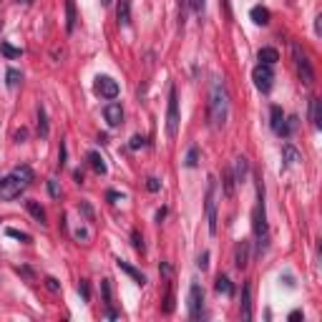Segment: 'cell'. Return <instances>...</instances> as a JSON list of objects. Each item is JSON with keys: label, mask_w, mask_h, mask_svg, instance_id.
I'll list each match as a JSON object with an SVG mask.
<instances>
[{"label": "cell", "mask_w": 322, "mask_h": 322, "mask_svg": "<svg viewBox=\"0 0 322 322\" xmlns=\"http://www.w3.org/2000/svg\"><path fill=\"white\" fill-rule=\"evenodd\" d=\"M227 118H229V91L224 78L214 76L209 83V121L214 128H224Z\"/></svg>", "instance_id": "1"}, {"label": "cell", "mask_w": 322, "mask_h": 322, "mask_svg": "<svg viewBox=\"0 0 322 322\" xmlns=\"http://www.w3.org/2000/svg\"><path fill=\"white\" fill-rule=\"evenodd\" d=\"M30 181H33V169H30V166H18V169H13L8 176L0 179V199H5V202L18 199V197L30 186Z\"/></svg>", "instance_id": "2"}, {"label": "cell", "mask_w": 322, "mask_h": 322, "mask_svg": "<svg viewBox=\"0 0 322 322\" xmlns=\"http://www.w3.org/2000/svg\"><path fill=\"white\" fill-rule=\"evenodd\" d=\"M257 194H260V202L254 206V214H252V229L257 237V254L267 252L269 247V229H267V214H264V189L262 184H257Z\"/></svg>", "instance_id": "3"}, {"label": "cell", "mask_w": 322, "mask_h": 322, "mask_svg": "<svg viewBox=\"0 0 322 322\" xmlns=\"http://www.w3.org/2000/svg\"><path fill=\"white\" fill-rule=\"evenodd\" d=\"M292 58H294V68H297V76H299V81L305 83V86H312L315 83V71H312V63L307 58V53L292 43Z\"/></svg>", "instance_id": "4"}, {"label": "cell", "mask_w": 322, "mask_h": 322, "mask_svg": "<svg viewBox=\"0 0 322 322\" xmlns=\"http://www.w3.org/2000/svg\"><path fill=\"white\" fill-rule=\"evenodd\" d=\"M179 93H176V86L169 88V106H166V134L169 139H176L179 134Z\"/></svg>", "instance_id": "5"}, {"label": "cell", "mask_w": 322, "mask_h": 322, "mask_svg": "<svg viewBox=\"0 0 322 322\" xmlns=\"http://www.w3.org/2000/svg\"><path fill=\"white\" fill-rule=\"evenodd\" d=\"M206 222H209V234H217V179L209 176L206 184Z\"/></svg>", "instance_id": "6"}, {"label": "cell", "mask_w": 322, "mask_h": 322, "mask_svg": "<svg viewBox=\"0 0 322 322\" xmlns=\"http://www.w3.org/2000/svg\"><path fill=\"white\" fill-rule=\"evenodd\" d=\"M204 315V290L199 282H191L189 287V317L191 320H199Z\"/></svg>", "instance_id": "7"}, {"label": "cell", "mask_w": 322, "mask_h": 322, "mask_svg": "<svg viewBox=\"0 0 322 322\" xmlns=\"http://www.w3.org/2000/svg\"><path fill=\"white\" fill-rule=\"evenodd\" d=\"M252 81H254L257 91H262V93H269V91H272V81H274L272 66H264V63H260V66H257V68L252 71Z\"/></svg>", "instance_id": "8"}, {"label": "cell", "mask_w": 322, "mask_h": 322, "mask_svg": "<svg viewBox=\"0 0 322 322\" xmlns=\"http://www.w3.org/2000/svg\"><path fill=\"white\" fill-rule=\"evenodd\" d=\"M93 91H96V96H101V98H106V101H114L118 96V83L111 76H96Z\"/></svg>", "instance_id": "9"}, {"label": "cell", "mask_w": 322, "mask_h": 322, "mask_svg": "<svg viewBox=\"0 0 322 322\" xmlns=\"http://www.w3.org/2000/svg\"><path fill=\"white\" fill-rule=\"evenodd\" d=\"M103 116L109 121V126H121V123H123V109H121V103H116V101L106 103Z\"/></svg>", "instance_id": "10"}, {"label": "cell", "mask_w": 322, "mask_h": 322, "mask_svg": "<svg viewBox=\"0 0 322 322\" xmlns=\"http://www.w3.org/2000/svg\"><path fill=\"white\" fill-rule=\"evenodd\" d=\"M116 267L121 269V272H126V274H128V277H131V280H134L136 285H141V287L146 285V274H144V272H139V269H136L134 264L123 262V260H116Z\"/></svg>", "instance_id": "11"}, {"label": "cell", "mask_w": 322, "mask_h": 322, "mask_svg": "<svg viewBox=\"0 0 322 322\" xmlns=\"http://www.w3.org/2000/svg\"><path fill=\"white\" fill-rule=\"evenodd\" d=\"M249 264V242H237L234 247V267L244 269Z\"/></svg>", "instance_id": "12"}, {"label": "cell", "mask_w": 322, "mask_h": 322, "mask_svg": "<svg viewBox=\"0 0 322 322\" xmlns=\"http://www.w3.org/2000/svg\"><path fill=\"white\" fill-rule=\"evenodd\" d=\"M239 310H242V320H252V285L249 282L242 287V305H239Z\"/></svg>", "instance_id": "13"}, {"label": "cell", "mask_w": 322, "mask_h": 322, "mask_svg": "<svg viewBox=\"0 0 322 322\" xmlns=\"http://www.w3.org/2000/svg\"><path fill=\"white\" fill-rule=\"evenodd\" d=\"M116 18H118V26H123V28L131 26V0H118Z\"/></svg>", "instance_id": "14"}, {"label": "cell", "mask_w": 322, "mask_h": 322, "mask_svg": "<svg viewBox=\"0 0 322 322\" xmlns=\"http://www.w3.org/2000/svg\"><path fill=\"white\" fill-rule=\"evenodd\" d=\"M26 209H28V214L38 222V224H48V214H46V209L38 204L35 199H28V202H26Z\"/></svg>", "instance_id": "15"}, {"label": "cell", "mask_w": 322, "mask_h": 322, "mask_svg": "<svg viewBox=\"0 0 322 322\" xmlns=\"http://www.w3.org/2000/svg\"><path fill=\"white\" fill-rule=\"evenodd\" d=\"M257 60L264 63V66H274V63L280 60V53H277V48L264 46V48H260V53H257Z\"/></svg>", "instance_id": "16"}, {"label": "cell", "mask_w": 322, "mask_h": 322, "mask_svg": "<svg viewBox=\"0 0 322 322\" xmlns=\"http://www.w3.org/2000/svg\"><path fill=\"white\" fill-rule=\"evenodd\" d=\"M269 116H272V131L282 136V128H285V114H282V109H280V106H272V109H269Z\"/></svg>", "instance_id": "17"}, {"label": "cell", "mask_w": 322, "mask_h": 322, "mask_svg": "<svg viewBox=\"0 0 322 322\" xmlns=\"http://www.w3.org/2000/svg\"><path fill=\"white\" fill-rule=\"evenodd\" d=\"M310 121L315 128H322V101L320 98H312L310 101Z\"/></svg>", "instance_id": "18"}, {"label": "cell", "mask_w": 322, "mask_h": 322, "mask_svg": "<svg viewBox=\"0 0 322 322\" xmlns=\"http://www.w3.org/2000/svg\"><path fill=\"white\" fill-rule=\"evenodd\" d=\"M214 287H217V292L224 294V297H232V294H234V285H232V280H229L227 274H219L217 282H214Z\"/></svg>", "instance_id": "19"}, {"label": "cell", "mask_w": 322, "mask_h": 322, "mask_svg": "<svg viewBox=\"0 0 322 322\" xmlns=\"http://www.w3.org/2000/svg\"><path fill=\"white\" fill-rule=\"evenodd\" d=\"M76 30V3L66 0V33L71 35Z\"/></svg>", "instance_id": "20"}, {"label": "cell", "mask_w": 322, "mask_h": 322, "mask_svg": "<svg viewBox=\"0 0 322 322\" xmlns=\"http://www.w3.org/2000/svg\"><path fill=\"white\" fill-rule=\"evenodd\" d=\"M249 15H252V20H254L257 26H267V23H269V18H272V15H269V10H267L264 5H254V8L249 10Z\"/></svg>", "instance_id": "21"}, {"label": "cell", "mask_w": 322, "mask_h": 322, "mask_svg": "<svg viewBox=\"0 0 322 322\" xmlns=\"http://www.w3.org/2000/svg\"><path fill=\"white\" fill-rule=\"evenodd\" d=\"M88 164L93 166L96 174H106V171H109V169H106V161H103V156H101L98 151H91V154H88Z\"/></svg>", "instance_id": "22"}, {"label": "cell", "mask_w": 322, "mask_h": 322, "mask_svg": "<svg viewBox=\"0 0 322 322\" xmlns=\"http://www.w3.org/2000/svg\"><path fill=\"white\" fill-rule=\"evenodd\" d=\"M247 174H249V161H247L244 156H239V159H237V164H234V181L242 184V181L247 179Z\"/></svg>", "instance_id": "23"}, {"label": "cell", "mask_w": 322, "mask_h": 322, "mask_svg": "<svg viewBox=\"0 0 322 322\" xmlns=\"http://www.w3.org/2000/svg\"><path fill=\"white\" fill-rule=\"evenodd\" d=\"M38 134H40L43 139L51 134V128H48V116H46V106H43V103H38Z\"/></svg>", "instance_id": "24"}, {"label": "cell", "mask_w": 322, "mask_h": 322, "mask_svg": "<svg viewBox=\"0 0 322 322\" xmlns=\"http://www.w3.org/2000/svg\"><path fill=\"white\" fill-rule=\"evenodd\" d=\"M161 310H164L166 315H171V312H174V285H171V282L166 285V294H164V307H161Z\"/></svg>", "instance_id": "25"}, {"label": "cell", "mask_w": 322, "mask_h": 322, "mask_svg": "<svg viewBox=\"0 0 322 322\" xmlns=\"http://www.w3.org/2000/svg\"><path fill=\"white\" fill-rule=\"evenodd\" d=\"M5 81H8V88H18L20 86V81H23V73H20L18 68H8Z\"/></svg>", "instance_id": "26"}, {"label": "cell", "mask_w": 322, "mask_h": 322, "mask_svg": "<svg viewBox=\"0 0 322 322\" xmlns=\"http://www.w3.org/2000/svg\"><path fill=\"white\" fill-rule=\"evenodd\" d=\"M282 154H285V159H287V164H290V166L299 161V154H297V148H294L292 144H285V146H282Z\"/></svg>", "instance_id": "27"}, {"label": "cell", "mask_w": 322, "mask_h": 322, "mask_svg": "<svg viewBox=\"0 0 322 322\" xmlns=\"http://www.w3.org/2000/svg\"><path fill=\"white\" fill-rule=\"evenodd\" d=\"M189 169H197V164H199V148L191 146L189 151H186V161H184Z\"/></svg>", "instance_id": "28"}, {"label": "cell", "mask_w": 322, "mask_h": 322, "mask_svg": "<svg viewBox=\"0 0 322 322\" xmlns=\"http://www.w3.org/2000/svg\"><path fill=\"white\" fill-rule=\"evenodd\" d=\"M0 53H3L5 58H20V56H23V51H20V48H13V46H8V43H3V46H0Z\"/></svg>", "instance_id": "29"}, {"label": "cell", "mask_w": 322, "mask_h": 322, "mask_svg": "<svg viewBox=\"0 0 322 322\" xmlns=\"http://www.w3.org/2000/svg\"><path fill=\"white\" fill-rule=\"evenodd\" d=\"M5 234H8V237H13V239H20L23 244H30V242H33V239H30V234H26V232H20V229H13V227H8V229H5Z\"/></svg>", "instance_id": "30"}, {"label": "cell", "mask_w": 322, "mask_h": 322, "mask_svg": "<svg viewBox=\"0 0 322 322\" xmlns=\"http://www.w3.org/2000/svg\"><path fill=\"white\" fill-rule=\"evenodd\" d=\"M101 292H103L106 307H111V305H114V299H111V280H103V282H101Z\"/></svg>", "instance_id": "31"}, {"label": "cell", "mask_w": 322, "mask_h": 322, "mask_svg": "<svg viewBox=\"0 0 322 322\" xmlns=\"http://www.w3.org/2000/svg\"><path fill=\"white\" fill-rule=\"evenodd\" d=\"M224 194H227V197H234V174H232V171L224 174Z\"/></svg>", "instance_id": "32"}, {"label": "cell", "mask_w": 322, "mask_h": 322, "mask_svg": "<svg viewBox=\"0 0 322 322\" xmlns=\"http://www.w3.org/2000/svg\"><path fill=\"white\" fill-rule=\"evenodd\" d=\"M131 242H134V249H136V252H144V249H146V247H144V237L139 234L136 229L131 232Z\"/></svg>", "instance_id": "33"}, {"label": "cell", "mask_w": 322, "mask_h": 322, "mask_svg": "<svg viewBox=\"0 0 322 322\" xmlns=\"http://www.w3.org/2000/svg\"><path fill=\"white\" fill-rule=\"evenodd\" d=\"M48 194L53 197V199H58L60 197V186H58V179H48Z\"/></svg>", "instance_id": "34"}, {"label": "cell", "mask_w": 322, "mask_h": 322, "mask_svg": "<svg viewBox=\"0 0 322 322\" xmlns=\"http://www.w3.org/2000/svg\"><path fill=\"white\" fill-rule=\"evenodd\" d=\"M144 144H146V139L136 134V136H131V141H128V148H131V151H136V148H141Z\"/></svg>", "instance_id": "35"}, {"label": "cell", "mask_w": 322, "mask_h": 322, "mask_svg": "<svg viewBox=\"0 0 322 322\" xmlns=\"http://www.w3.org/2000/svg\"><path fill=\"white\" fill-rule=\"evenodd\" d=\"M189 5L194 8V13H197V15H202V13H204V8H206V0H189Z\"/></svg>", "instance_id": "36"}, {"label": "cell", "mask_w": 322, "mask_h": 322, "mask_svg": "<svg viewBox=\"0 0 322 322\" xmlns=\"http://www.w3.org/2000/svg\"><path fill=\"white\" fill-rule=\"evenodd\" d=\"M146 189H148V191H159V189H161V181H159L156 176H148V179H146Z\"/></svg>", "instance_id": "37"}, {"label": "cell", "mask_w": 322, "mask_h": 322, "mask_svg": "<svg viewBox=\"0 0 322 322\" xmlns=\"http://www.w3.org/2000/svg\"><path fill=\"white\" fill-rule=\"evenodd\" d=\"M78 292H81V297H83V302H88V299H91V290H88V282H86V280H81V285H78Z\"/></svg>", "instance_id": "38"}, {"label": "cell", "mask_w": 322, "mask_h": 322, "mask_svg": "<svg viewBox=\"0 0 322 322\" xmlns=\"http://www.w3.org/2000/svg\"><path fill=\"white\" fill-rule=\"evenodd\" d=\"M197 267H199L202 272H204L206 267H209V252H202V254H199V260H197Z\"/></svg>", "instance_id": "39"}, {"label": "cell", "mask_w": 322, "mask_h": 322, "mask_svg": "<svg viewBox=\"0 0 322 322\" xmlns=\"http://www.w3.org/2000/svg\"><path fill=\"white\" fill-rule=\"evenodd\" d=\"M46 287H48L51 292H58V290H60V285H58V280H56V277H46Z\"/></svg>", "instance_id": "40"}, {"label": "cell", "mask_w": 322, "mask_h": 322, "mask_svg": "<svg viewBox=\"0 0 322 322\" xmlns=\"http://www.w3.org/2000/svg\"><path fill=\"white\" fill-rule=\"evenodd\" d=\"M73 237H76V239H78V242H88V239H91V234H88L86 229H81V227H78V229H76V232H73Z\"/></svg>", "instance_id": "41"}, {"label": "cell", "mask_w": 322, "mask_h": 322, "mask_svg": "<svg viewBox=\"0 0 322 322\" xmlns=\"http://www.w3.org/2000/svg\"><path fill=\"white\" fill-rule=\"evenodd\" d=\"M58 166H66V144H60L58 148Z\"/></svg>", "instance_id": "42"}, {"label": "cell", "mask_w": 322, "mask_h": 322, "mask_svg": "<svg viewBox=\"0 0 322 322\" xmlns=\"http://www.w3.org/2000/svg\"><path fill=\"white\" fill-rule=\"evenodd\" d=\"M15 272H18V274H23V277H28V280H33V272H30L28 267H15Z\"/></svg>", "instance_id": "43"}, {"label": "cell", "mask_w": 322, "mask_h": 322, "mask_svg": "<svg viewBox=\"0 0 322 322\" xmlns=\"http://www.w3.org/2000/svg\"><path fill=\"white\" fill-rule=\"evenodd\" d=\"M26 139H28V131H26V128H20V131L15 134V141H18V144H23Z\"/></svg>", "instance_id": "44"}, {"label": "cell", "mask_w": 322, "mask_h": 322, "mask_svg": "<svg viewBox=\"0 0 322 322\" xmlns=\"http://www.w3.org/2000/svg\"><path fill=\"white\" fill-rule=\"evenodd\" d=\"M222 5H224V13H227V18L232 20V3H229V0H222Z\"/></svg>", "instance_id": "45"}, {"label": "cell", "mask_w": 322, "mask_h": 322, "mask_svg": "<svg viewBox=\"0 0 322 322\" xmlns=\"http://www.w3.org/2000/svg\"><path fill=\"white\" fill-rule=\"evenodd\" d=\"M297 320H302V312H299V310L290 312V322H297Z\"/></svg>", "instance_id": "46"}, {"label": "cell", "mask_w": 322, "mask_h": 322, "mask_svg": "<svg viewBox=\"0 0 322 322\" xmlns=\"http://www.w3.org/2000/svg\"><path fill=\"white\" fill-rule=\"evenodd\" d=\"M106 317H109V320H116V317H118V312L114 310V307H109V310H106Z\"/></svg>", "instance_id": "47"}, {"label": "cell", "mask_w": 322, "mask_h": 322, "mask_svg": "<svg viewBox=\"0 0 322 322\" xmlns=\"http://www.w3.org/2000/svg\"><path fill=\"white\" fill-rule=\"evenodd\" d=\"M164 217H166V209H164V206H161V209H159V211H156V222H159V224H161V219H164Z\"/></svg>", "instance_id": "48"}, {"label": "cell", "mask_w": 322, "mask_h": 322, "mask_svg": "<svg viewBox=\"0 0 322 322\" xmlns=\"http://www.w3.org/2000/svg\"><path fill=\"white\" fill-rule=\"evenodd\" d=\"M101 5H111V0H101Z\"/></svg>", "instance_id": "49"}, {"label": "cell", "mask_w": 322, "mask_h": 322, "mask_svg": "<svg viewBox=\"0 0 322 322\" xmlns=\"http://www.w3.org/2000/svg\"><path fill=\"white\" fill-rule=\"evenodd\" d=\"M20 3H26V5H30V3H33V0H20Z\"/></svg>", "instance_id": "50"}]
</instances>
